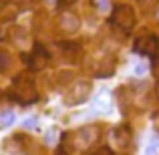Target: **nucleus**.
Wrapping results in <instances>:
<instances>
[{
    "mask_svg": "<svg viewBox=\"0 0 159 155\" xmlns=\"http://www.w3.org/2000/svg\"><path fill=\"white\" fill-rule=\"evenodd\" d=\"M14 97L22 105H28V103L36 101L39 93H36V83H34V79H32V75L22 73L14 81Z\"/></svg>",
    "mask_w": 159,
    "mask_h": 155,
    "instance_id": "nucleus-1",
    "label": "nucleus"
},
{
    "mask_svg": "<svg viewBox=\"0 0 159 155\" xmlns=\"http://www.w3.org/2000/svg\"><path fill=\"white\" fill-rule=\"evenodd\" d=\"M111 22L115 24L117 28H121V30H133V26H135L137 22V14L135 10H133V6H129V4H117L115 8H113V14H111Z\"/></svg>",
    "mask_w": 159,
    "mask_h": 155,
    "instance_id": "nucleus-2",
    "label": "nucleus"
},
{
    "mask_svg": "<svg viewBox=\"0 0 159 155\" xmlns=\"http://www.w3.org/2000/svg\"><path fill=\"white\" fill-rule=\"evenodd\" d=\"M91 91H93V87H91L89 81H77L75 85H70L69 91L65 93V105L73 107V105H79V103L87 101Z\"/></svg>",
    "mask_w": 159,
    "mask_h": 155,
    "instance_id": "nucleus-3",
    "label": "nucleus"
},
{
    "mask_svg": "<svg viewBox=\"0 0 159 155\" xmlns=\"http://www.w3.org/2000/svg\"><path fill=\"white\" fill-rule=\"evenodd\" d=\"M135 52L139 54H145V57H155L159 52V39L153 34H147V36H141V39L135 40Z\"/></svg>",
    "mask_w": 159,
    "mask_h": 155,
    "instance_id": "nucleus-4",
    "label": "nucleus"
},
{
    "mask_svg": "<svg viewBox=\"0 0 159 155\" xmlns=\"http://www.w3.org/2000/svg\"><path fill=\"white\" fill-rule=\"evenodd\" d=\"M58 28H61L65 34H75V32H79V28H81V20H79V16L75 14V12L65 10L61 14V18H58Z\"/></svg>",
    "mask_w": 159,
    "mask_h": 155,
    "instance_id": "nucleus-5",
    "label": "nucleus"
},
{
    "mask_svg": "<svg viewBox=\"0 0 159 155\" xmlns=\"http://www.w3.org/2000/svg\"><path fill=\"white\" fill-rule=\"evenodd\" d=\"M97 137H99V129L95 125H85L77 133V145L79 147H91L97 141Z\"/></svg>",
    "mask_w": 159,
    "mask_h": 155,
    "instance_id": "nucleus-6",
    "label": "nucleus"
},
{
    "mask_svg": "<svg viewBox=\"0 0 159 155\" xmlns=\"http://www.w3.org/2000/svg\"><path fill=\"white\" fill-rule=\"evenodd\" d=\"M48 65V54L44 51L43 47H39L36 44L34 51L30 54V61H28V69L32 71V73H39V71H44V66Z\"/></svg>",
    "mask_w": 159,
    "mask_h": 155,
    "instance_id": "nucleus-7",
    "label": "nucleus"
},
{
    "mask_svg": "<svg viewBox=\"0 0 159 155\" xmlns=\"http://www.w3.org/2000/svg\"><path fill=\"white\" fill-rule=\"evenodd\" d=\"M113 139H115V145L119 149H125L129 145V141H131V131H129V127H125V125L117 127L115 133H113Z\"/></svg>",
    "mask_w": 159,
    "mask_h": 155,
    "instance_id": "nucleus-8",
    "label": "nucleus"
},
{
    "mask_svg": "<svg viewBox=\"0 0 159 155\" xmlns=\"http://www.w3.org/2000/svg\"><path fill=\"white\" fill-rule=\"evenodd\" d=\"M159 153V139L157 137H151L149 143L145 145V155H157Z\"/></svg>",
    "mask_w": 159,
    "mask_h": 155,
    "instance_id": "nucleus-9",
    "label": "nucleus"
},
{
    "mask_svg": "<svg viewBox=\"0 0 159 155\" xmlns=\"http://www.w3.org/2000/svg\"><path fill=\"white\" fill-rule=\"evenodd\" d=\"M8 66H10V57H8L6 51H2V48H0V73L8 71Z\"/></svg>",
    "mask_w": 159,
    "mask_h": 155,
    "instance_id": "nucleus-10",
    "label": "nucleus"
},
{
    "mask_svg": "<svg viewBox=\"0 0 159 155\" xmlns=\"http://www.w3.org/2000/svg\"><path fill=\"white\" fill-rule=\"evenodd\" d=\"M12 119H14V113H12V111H4L2 115H0V125L6 127V125L12 123Z\"/></svg>",
    "mask_w": 159,
    "mask_h": 155,
    "instance_id": "nucleus-11",
    "label": "nucleus"
},
{
    "mask_svg": "<svg viewBox=\"0 0 159 155\" xmlns=\"http://www.w3.org/2000/svg\"><path fill=\"white\" fill-rule=\"evenodd\" d=\"M22 125H24L26 129H30V127H36V117H28V119L24 121Z\"/></svg>",
    "mask_w": 159,
    "mask_h": 155,
    "instance_id": "nucleus-12",
    "label": "nucleus"
},
{
    "mask_svg": "<svg viewBox=\"0 0 159 155\" xmlns=\"http://www.w3.org/2000/svg\"><path fill=\"white\" fill-rule=\"evenodd\" d=\"M95 4H97V8H99V10H107L109 0H95Z\"/></svg>",
    "mask_w": 159,
    "mask_h": 155,
    "instance_id": "nucleus-13",
    "label": "nucleus"
},
{
    "mask_svg": "<svg viewBox=\"0 0 159 155\" xmlns=\"http://www.w3.org/2000/svg\"><path fill=\"white\" fill-rule=\"evenodd\" d=\"M153 75H155V79L159 81V58H157L155 62H153Z\"/></svg>",
    "mask_w": 159,
    "mask_h": 155,
    "instance_id": "nucleus-14",
    "label": "nucleus"
},
{
    "mask_svg": "<svg viewBox=\"0 0 159 155\" xmlns=\"http://www.w3.org/2000/svg\"><path fill=\"white\" fill-rule=\"evenodd\" d=\"M97 155H113V151L109 147H103V149H99V151H97Z\"/></svg>",
    "mask_w": 159,
    "mask_h": 155,
    "instance_id": "nucleus-15",
    "label": "nucleus"
},
{
    "mask_svg": "<svg viewBox=\"0 0 159 155\" xmlns=\"http://www.w3.org/2000/svg\"><path fill=\"white\" fill-rule=\"evenodd\" d=\"M135 73H137V75H143V73H145V66H143V65H137V66H135Z\"/></svg>",
    "mask_w": 159,
    "mask_h": 155,
    "instance_id": "nucleus-16",
    "label": "nucleus"
},
{
    "mask_svg": "<svg viewBox=\"0 0 159 155\" xmlns=\"http://www.w3.org/2000/svg\"><path fill=\"white\" fill-rule=\"evenodd\" d=\"M54 155H70V153H69V151H62V149H61V151H57Z\"/></svg>",
    "mask_w": 159,
    "mask_h": 155,
    "instance_id": "nucleus-17",
    "label": "nucleus"
},
{
    "mask_svg": "<svg viewBox=\"0 0 159 155\" xmlns=\"http://www.w3.org/2000/svg\"><path fill=\"white\" fill-rule=\"evenodd\" d=\"M62 2H65V4H70V2H75V0H62Z\"/></svg>",
    "mask_w": 159,
    "mask_h": 155,
    "instance_id": "nucleus-18",
    "label": "nucleus"
}]
</instances>
